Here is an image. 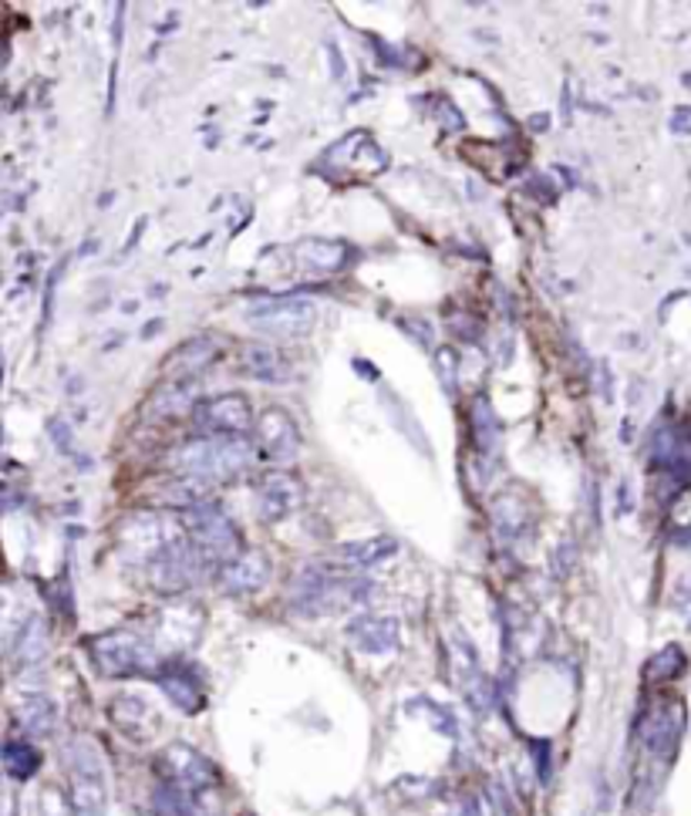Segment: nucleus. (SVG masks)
<instances>
[{
    "mask_svg": "<svg viewBox=\"0 0 691 816\" xmlns=\"http://www.w3.org/2000/svg\"><path fill=\"white\" fill-rule=\"evenodd\" d=\"M210 496V483L206 480H196V475H182V472H176L172 480H166L159 490H156V503H163V506H182V510H196V506H202V503H210L206 500Z\"/></svg>",
    "mask_w": 691,
    "mask_h": 816,
    "instance_id": "nucleus-22",
    "label": "nucleus"
},
{
    "mask_svg": "<svg viewBox=\"0 0 691 816\" xmlns=\"http://www.w3.org/2000/svg\"><path fill=\"white\" fill-rule=\"evenodd\" d=\"M11 658L18 668H34L48 658V628L41 618H28L11 645Z\"/></svg>",
    "mask_w": 691,
    "mask_h": 816,
    "instance_id": "nucleus-23",
    "label": "nucleus"
},
{
    "mask_svg": "<svg viewBox=\"0 0 691 816\" xmlns=\"http://www.w3.org/2000/svg\"><path fill=\"white\" fill-rule=\"evenodd\" d=\"M14 719L28 735H51L57 722V705L48 695H24L14 709Z\"/></svg>",
    "mask_w": 691,
    "mask_h": 816,
    "instance_id": "nucleus-24",
    "label": "nucleus"
},
{
    "mask_svg": "<svg viewBox=\"0 0 691 816\" xmlns=\"http://www.w3.org/2000/svg\"><path fill=\"white\" fill-rule=\"evenodd\" d=\"M149 412L163 416V419H176V416H186V412H196L192 405V391H186V381L179 385H169V388H159L149 401Z\"/></svg>",
    "mask_w": 691,
    "mask_h": 816,
    "instance_id": "nucleus-28",
    "label": "nucleus"
},
{
    "mask_svg": "<svg viewBox=\"0 0 691 816\" xmlns=\"http://www.w3.org/2000/svg\"><path fill=\"white\" fill-rule=\"evenodd\" d=\"M678 735H681V709L678 705H664L655 709L645 725H641V742L645 750L658 760H671L678 750Z\"/></svg>",
    "mask_w": 691,
    "mask_h": 816,
    "instance_id": "nucleus-14",
    "label": "nucleus"
},
{
    "mask_svg": "<svg viewBox=\"0 0 691 816\" xmlns=\"http://www.w3.org/2000/svg\"><path fill=\"white\" fill-rule=\"evenodd\" d=\"M456 816H486V813H482V803H479L475 796H469V799H462V803H459Z\"/></svg>",
    "mask_w": 691,
    "mask_h": 816,
    "instance_id": "nucleus-36",
    "label": "nucleus"
},
{
    "mask_svg": "<svg viewBox=\"0 0 691 816\" xmlns=\"http://www.w3.org/2000/svg\"><path fill=\"white\" fill-rule=\"evenodd\" d=\"M186 533L196 543V551L206 557V564H220L227 567L230 561H237L243 554V540L240 530L233 526V520L223 513L220 503H202L196 510L186 513Z\"/></svg>",
    "mask_w": 691,
    "mask_h": 816,
    "instance_id": "nucleus-4",
    "label": "nucleus"
},
{
    "mask_svg": "<svg viewBox=\"0 0 691 816\" xmlns=\"http://www.w3.org/2000/svg\"><path fill=\"white\" fill-rule=\"evenodd\" d=\"M172 540H179V533L169 530L166 516L135 513L118 530V551L125 554V561L135 557V561H143V564H153Z\"/></svg>",
    "mask_w": 691,
    "mask_h": 816,
    "instance_id": "nucleus-9",
    "label": "nucleus"
},
{
    "mask_svg": "<svg viewBox=\"0 0 691 816\" xmlns=\"http://www.w3.org/2000/svg\"><path fill=\"white\" fill-rule=\"evenodd\" d=\"M253 459V449L247 436H202L192 442H182L172 449L169 465L182 475H196V480H233Z\"/></svg>",
    "mask_w": 691,
    "mask_h": 816,
    "instance_id": "nucleus-1",
    "label": "nucleus"
},
{
    "mask_svg": "<svg viewBox=\"0 0 691 816\" xmlns=\"http://www.w3.org/2000/svg\"><path fill=\"white\" fill-rule=\"evenodd\" d=\"M294 260L314 274H337V270L348 266L352 260V247L341 243V240H317V237H307L301 243H294Z\"/></svg>",
    "mask_w": 691,
    "mask_h": 816,
    "instance_id": "nucleus-16",
    "label": "nucleus"
},
{
    "mask_svg": "<svg viewBox=\"0 0 691 816\" xmlns=\"http://www.w3.org/2000/svg\"><path fill=\"white\" fill-rule=\"evenodd\" d=\"M199 621H202V615L192 604H179V607L163 610V618H159V648H166L169 655L186 651L196 641V635H199Z\"/></svg>",
    "mask_w": 691,
    "mask_h": 816,
    "instance_id": "nucleus-17",
    "label": "nucleus"
},
{
    "mask_svg": "<svg viewBox=\"0 0 691 816\" xmlns=\"http://www.w3.org/2000/svg\"><path fill=\"white\" fill-rule=\"evenodd\" d=\"M493 523H496V533L503 540H516L520 530L526 526V513H523V503L516 496H500L493 503Z\"/></svg>",
    "mask_w": 691,
    "mask_h": 816,
    "instance_id": "nucleus-29",
    "label": "nucleus"
},
{
    "mask_svg": "<svg viewBox=\"0 0 691 816\" xmlns=\"http://www.w3.org/2000/svg\"><path fill=\"white\" fill-rule=\"evenodd\" d=\"M48 432H51V439L57 442L61 452H67V456L75 452V436H72V429H67L61 419H51V422H48Z\"/></svg>",
    "mask_w": 691,
    "mask_h": 816,
    "instance_id": "nucleus-34",
    "label": "nucleus"
},
{
    "mask_svg": "<svg viewBox=\"0 0 691 816\" xmlns=\"http://www.w3.org/2000/svg\"><path fill=\"white\" fill-rule=\"evenodd\" d=\"M256 439H260V449L270 462L284 465V462H294L297 459V449H301V432L294 426V419L284 412V408H266V412L256 419Z\"/></svg>",
    "mask_w": 691,
    "mask_h": 816,
    "instance_id": "nucleus-11",
    "label": "nucleus"
},
{
    "mask_svg": "<svg viewBox=\"0 0 691 816\" xmlns=\"http://www.w3.org/2000/svg\"><path fill=\"white\" fill-rule=\"evenodd\" d=\"M371 594L368 580H355V577H341L331 574L321 564L304 567L294 577V590H291V604L297 615L317 618V615H334V610L348 607V604H365Z\"/></svg>",
    "mask_w": 691,
    "mask_h": 816,
    "instance_id": "nucleus-2",
    "label": "nucleus"
},
{
    "mask_svg": "<svg viewBox=\"0 0 691 816\" xmlns=\"http://www.w3.org/2000/svg\"><path fill=\"white\" fill-rule=\"evenodd\" d=\"M240 368H243V375H250V378H256V381H270V385H276V381H287L291 378V365H287V358L276 352V348H270V345H260V342H253V345H247L243 348V355H240Z\"/></svg>",
    "mask_w": 691,
    "mask_h": 816,
    "instance_id": "nucleus-20",
    "label": "nucleus"
},
{
    "mask_svg": "<svg viewBox=\"0 0 691 816\" xmlns=\"http://www.w3.org/2000/svg\"><path fill=\"white\" fill-rule=\"evenodd\" d=\"M247 317L260 334L287 337V342H294V337H304L314 327L317 307L304 297H273L266 304H253L247 311Z\"/></svg>",
    "mask_w": 691,
    "mask_h": 816,
    "instance_id": "nucleus-7",
    "label": "nucleus"
},
{
    "mask_svg": "<svg viewBox=\"0 0 691 816\" xmlns=\"http://www.w3.org/2000/svg\"><path fill=\"white\" fill-rule=\"evenodd\" d=\"M436 372L442 378V388L449 395H456V388H459V355L452 348H439L436 352Z\"/></svg>",
    "mask_w": 691,
    "mask_h": 816,
    "instance_id": "nucleus-31",
    "label": "nucleus"
},
{
    "mask_svg": "<svg viewBox=\"0 0 691 816\" xmlns=\"http://www.w3.org/2000/svg\"><path fill=\"white\" fill-rule=\"evenodd\" d=\"M533 750H536V773L546 783L549 780V742H533Z\"/></svg>",
    "mask_w": 691,
    "mask_h": 816,
    "instance_id": "nucleus-35",
    "label": "nucleus"
},
{
    "mask_svg": "<svg viewBox=\"0 0 691 816\" xmlns=\"http://www.w3.org/2000/svg\"><path fill=\"white\" fill-rule=\"evenodd\" d=\"M192 426L202 436H247L253 426L250 419V401L243 395H217L196 405Z\"/></svg>",
    "mask_w": 691,
    "mask_h": 816,
    "instance_id": "nucleus-10",
    "label": "nucleus"
},
{
    "mask_svg": "<svg viewBox=\"0 0 691 816\" xmlns=\"http://www.w3.org/2000/svg\"><path fill=\"white\" fill-rule=\"evenodd\" d=\"M153 806L159 816H213L210 803L202 799V793H189L172 783H159L153 793Z\"/></svg>",
    "mask_w": 691,
    "mask_h": 816,
    "instance_id": "nucleus-21",
    "label": "nucleus"
},
{
    "mask_svg": "<svg viewBox=\"0 0 691 816\" xmlns=\"http://www.w3.org/2000/svg\"><path fill=\"white\" fill-rule=\"evenodd\" d=\"M304 500V487L297 475L291 472H266L263 483H260V493H256V510H260V520L266 523H276L291 516Z\"/></svg>",
    "mask_w": 691,
    "mask_h": 816,
    "instance_id": "nucleus-12",
    "label": "nucleus"
},
{
    "mask_svg": "<svg viewBox=\"0 0 691 816\" xmlns=\"http://www.w3.org/2000/svg\"><path fill=\"white\" fill-rule=\"evenodd\" d=\"M156 682H159V689L166 692V699H169L179 712H189V715H192V712H199L202 702H206L202 682L189 671V665H186L182 658L163 661V668H159V674H156Z\"/></svg>",
    "mask_w": 691,
    "mask_h": 816,
    "instance_id": "nucleus-13",
    "label": "nucleus"
},
{
    "mask_svg": "<svg viewBox=\"0 0 691 816\" xmlns=\"http://www.w3.org/2000/svg\"><path fill=\"white\" fill-rule=\"evenodd\" d=\"M472 436H475V446H479V452H496L500 449V422H496V416H493V408H490V401L486 398H475L472 401Z\"/></svg>",
    "mask_w": 691,
    "mask_h": 816,
    "instance_id": "nucleus-26",
    "label": "nucleus"
},
{
    "mask_svg": "<svg viewBox=\"0 0 691 816\" xmlns=\"http://www.w3.org/2000/svg\"><path fill=\"white\" fill-rule=\"evenodd\" d=\"M385 405L391 408V412H395V422H398V429H405L408 426V432H411V442L415 446H419L422 452H429V442H426V432L419 429V426H415L411 422V416H408V408H401V401L395 398V395H385Z\"/></svg>",
    "mask_w": 691,
    "mask_h": 816,
    "instance_id": "nucleus-32",
    "label": "nucleus"
},
{
    "mask_svg": "<svg viewBox=\"0 0 691 816\" xmlns=\"http://www.w3.org/2000/svg\"><path fill=\"white\" fill-rule=\"evenodd\" d=\"M422 705H426V712H429V722H432L442 735H449V739H462L459 719H456L449 709H442L439 702H422Z\"/></svg>",
    "mask_w": 691,
    "mask_h": 816,
    "instance_id": "nucleus-33",
    "label": "nucleus"
},
{
    "mask_svg": "<svg viewBox=\"0 0 691 816\" xmlns=\"http://www.w3.org/2000/svg\"><path fill=\"white\" fill-rule=\"evenodd\" d=\"M156 770H159L163 783L182 786V789H189V793H210V789H217V783H220L217 766H213L210 760H206L202 753H196L192 745H186V742L166 745L163 756H159V763H156Z\"/></svg>",
    "mask_w": 691,
    "mask_h": 816,
    "instance_id": "nucleus-8",
    "label": "nucleus"
},
{
    "mask_svg": "<svg viewBox=\"0 0 691 816\" xmlns=\"http://www.w3.org/2000/svg\"><path fill=\"white\" fill-rule=\"evenodd\" d=\"M684 668V655H681V648H664V651H658L648 665H645V678L648 682H668V678H674L678 671Z\"/></svg>",
    "mask_w": 691,
    "mask_h": 816,
    "instance_id": "nucleus-30",
    "label": "nucleus"
},
{
    "mask_svg": "<svg viewBox=\"0 0 691 816\" xmlns=\"http://www.w3.org/2000/svg\"><path fill=\"white\" fill-rule=\"evenodd\" d=\"M401 327H411L415 334H419V342H422V345H429V342H432V327H429V324H422V321H401Z\"/></svg>",
    "mask_w": 691,
    "mask_h": 816,
    "instance_id": "nucleus-37",
    "label": "nucleus"
},
{
    "mask_svg": "<svg viewBox=\"0 0 691 816\" xmlns=\"http://www.w3.org/2000/svg\"><path fill=\"white\" fill-rule=\"evenodd\" d=\"M64 760L72 770L67 786V816H105V776L102 760L85 739L64 745Z\"/></svg>",
    "mask_w": 691,
    "mask_h": 816,
    "instance_id": "nucleus-5",
    "label": "nucleus"
},
{
    "mask_svg": "<svg viewBox=\"0 0 691 816\" xmlns=\"http://www.w3.org/2000/svg\"><path fill=\"white\" fill-rule=\"evenodd\" d=\"M220 358V342L213 334H202V337H192L182 348H176V355L169 358V375L176 381H192L199 372H206L213 362Z\"/></svg>",
    "mask_w": 691,
    "mask_h": 816,
    "instance_id": "nucleus-19",
    "label": "nucleus"
},
{
    "mask_svg": "<svg viewBox=\"0 0 691 816\" xmlns=\"http://www.w3.org/2000/svg\"><path fill=\"white\" fill-rule=\"evenodd\" d=\"M206 557L196 551V543L179 536L172 540L169 547L149 564V577H153V587L163 590V594H182L189 590L202 574H206Z\"/></svg>",
    "mask_w": 691,
    "mask_h": 816,
    "instance_id": "nucleus-6",
    "label": "nucleus"
},
{
    "mask_svg": "<svg viewBox=\"0 0 691 816\" xmlns=\"http://www.w3.org/2000/svg\"><path fill=\"white\" fill-rule=\"evenodd\" d=\"M4 770L14 780H31L41 770V753L24 739H8V745H4Z\"/></svg>",
    "mask_w": 691,
    "mask_h": 816,
    "instance_id": "nucleus-27",
    "label": "nucleus"
},
{
    "mask_svg": "<svg viewBox=\"0 0 691 816\" xmlns=\"http://www.w3.org/2000/svg\"><path fill=\"white\" fill-rule=\"evenodd\" d=\"M348 641L365 655H388L398 648V621L378 618V615H362L348 625Z\"/></svg>",
    "mask_w": 691,
    "mask_h": 816,
    "instance_id": "nucleus-15",
    "label": "nucleus"
},
{
    "mask_svg": "<svg viewBox=\"0 0 691 816\" xmlns=\"http://www.w3.org/2000/svg\"><path fill=\"white\" fill-rule=\"evenodd\" d=\"M88 655L105 678H143L159 674L163 655L156 641L135 631H108L88 641Z\"/></svg>",
    "mask_w": 691,
    "mask_h": 816,
    "instance_id": "nucleus-3",
    "label": "nucleus"
},
{
    "mask_svg": "<svg viewBox=\"0 0 691 816\" xmlns=\"http://www.w3.org/2000/svg\"><path fill=\"white\" fill-rule=\"evenodd\" d=\"M270 577V564L263 554L250 551V554H240L237 561H230L227 567H220L217 580L227 594H253L266 584Z\"/></svg>",
    "mask_w": 691,
    "mask_h": 816,
    "instance_id": "nucleus-18",
    "label": "nucleus"
},
{
    "mask_svg": "<svg viewBox=\"0 0 691 816\" xmlns=\"http://www.w3.org/2000/svg\"><path fill=\"white\" fill-rule=\"evenodd\" d=\"M398 551V543L391 536H371V540H355V543H344L337 551V557L352 567H371L378 561H388L391 554Z\"/></svg>",
    "mask_w": 691,
    "mask_h": 816,
    "instance_id": "nucleus-25",
    "label": "nucleus"
}]
</instances>
